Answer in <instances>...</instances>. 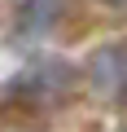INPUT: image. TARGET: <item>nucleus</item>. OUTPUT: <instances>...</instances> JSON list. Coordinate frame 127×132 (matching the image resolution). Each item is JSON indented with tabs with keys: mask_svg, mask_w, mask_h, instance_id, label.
Wrapping results in <instances>:
<instances>
[{
	"mask_svg": "<svg viewBox=\"0 0 127 132\" xmlns=\"http://www.w3.org/2000/svg\"><path fill=\"white\" fill-rule=\"evenodd\" d=\"M88 88L114 110L127 106V40H110L88 57Z\"/></svg>",
	"mask_w": 127,
	"mask_h": 132,
	"instance_id": "f03ea898",
	"label": "nucleus"
},
{
	"mask_svg": "<svg viewBox=\"0 0 127 132\" xmlns=\"http://www.w3.org/2000/svg\"><path fill=\"white\" fill-rule=\"evenodd\" d=\"M101 5H110V9H127V0H101Z\"/></svg>",
	"mask_w": 127,
	"mask_h": 132,
	"instance_id": "20e7f679",
	"label": "nucleus"
},
{
	"mask_svg": "<svg viewBox=\"0 0 127 132\" xmlns=\"http://www.w3.org/2000/svg\"><path fill=\"white\" fill-rule=\"evenodd\" d=\"M118 132H127V128H118Z\"/></svg>",
	"mask_w": 127,
	"mask_h": 132,
	"instance_id": "39448f33",
	"label": "nucleus"
},
{
	"mask_svg": "<svg viewBox=\"0 0 127 132\" xmlns=\"http://www.w3.org/2000/svg\"><path fill=\"white\" fill-rule=\"evenodd\" d=\"M61 5H66V0H22L18 13H13V40H18V44H35V40H44V35L57 27Z\"/></svg>",
	"mask_w": 127,
	"mask_h": 132,
	"instance_id": "7ed1b4c3",
	"label": "nucleus"
},
{
	"mask_svg": "<svg viewBox=\"0 0 127 132\" xmlns=\"http://www.w3.org/2000/svg\"><path fill=\"white\" fill-rule=\"evenodd\" d=\"M79 75H75V66L70 62H61V57H40L31 66H22V71L9 79L5 97L9 101H22V106H57V101H66L75 93Z\"/></svg>",
	"mask_w": 127,
	"mask_h": 132,
	"instance_id": "f257e3e1",
	"label": "nucleus"
}]
</instances>
